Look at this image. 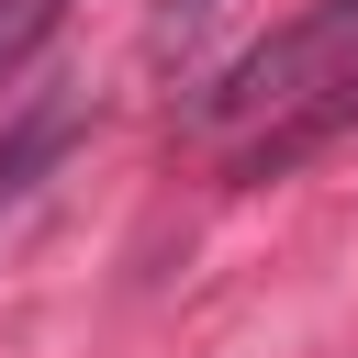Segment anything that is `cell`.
Returning a JSON list of instances; mask_svg holds the SVG:
<instances>
[{
    "label": "cell",
    "mask_w": 358,
    "mask_h": 358,
    "mask_svg": "<svg viewBox=\"0 0 358 358\" xmlns=\"http://www.w3.org/2000/svg\"><path fill=\"white\" fill-rule=\"evenodd\" d=\"M190 123L235 157V179H280L291 157H313L324 134L358 123V0H313L302 22H280L257 56H235Z\"/></svg>",
    "instance_id": "1"
},
{
    "label": "cell",
    "mask_w": 358,
    "mask_h": 358,
    "mask_svg": "<svg viewBox=\"0 0 358 358\" xmlns=\"http://www.w3.org/2000/svg\"><path fill=\"white\" fill-rule=\"evenodd\" d=\"M213 11H224V0H157V56H190V45L213 34Z\"/></svg>",
    "instance_id": "4"
},
{
    "label": "cell",
    "mask_w": 358,
    "mask_h": 358,
    "mask_svg": "<svg viewBox=\"0 0 358 358\" xmlns=\"http://www.w3.org/2000/svg\"><path fill=\"white\" fill-rule=\"evenodd\" d=\"M67 134H78V101H34V112L0 134V213H11V201L56 168V157H67Z\"/></svg>",
    "instance_id": "2"
},
{
    "label": "cell",
    "mask_w": 358,
    "mask_h": 358,
    "mask_svg": "<svg viewBox=\"0 0 358 358\" xmlns=\"http://www.w3.org/2000/svg\"><path fill=\"white\" fill-rule=\"evenodd\" d=\"M56 11H67V0H0V78L22 67V45H34V34L56 22Z\"/></svg>",
    "instance_id": "3"
}]
</instances>
